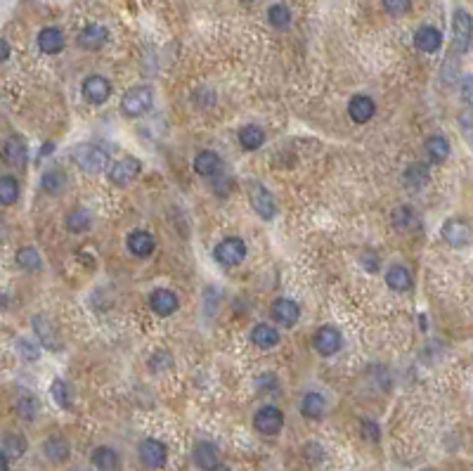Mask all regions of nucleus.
<instances>
[{
    "label": "nucleus",
    "mask_w": 473,
    "mask_h": 471,
    "mask_svg": "<svg viewBox=\"0 0 473 471\" xmlns=\"http://www.w3.org/2000/svg\"><path fill=\"white\" fill-rule=\"evenodd\" d=\"M154 107V91L149 86H133L123 93L121 111L128 118H140L152 111Z\"/></svg>",
    "instance_id": "f257e3e1"
},
{
    "label": "nucleus",
    "mask_w": 473,
    "mask_h": 471,
    "mask_svg": "<svg viewBox=\"0 0 473 471\" xmlns=\"http://www.w3.org/2000/svg\"><path fill=\"white\" fill-rule=\"evenodd\" d=\"M71 157H74L81 171L91 173V176H98V173L107 171V166H109V154H107V150L100 145H93V142L74 147Z\"/></svg>",
    "instance_id": "f03ea898"
},
{
    "label": "nucleus",
    "mask_w": 473,
    "mask_h": 471,
    "mask_svg": "<svg viewBox=\"0 0 473 471\" xmlns=\"http://www.w3.org/2000/svg\"><path fill=\"white\" fill-rule=\"evenodd\" d=\"M247 254H249V249H247V242H244L242 237H225V240L215 244V249H213L215 263H220L225 268L242 265L244 258H247Z\"/></svg>",
    "instance_id": "7ed1b4c3"
},
{
    "label": "nucleus",
    "mask_w": 473,
    "mask_h": 471,
    "mask_svg": "<svg viewBox=\"0 0 473 471\" xmlns=\"http://www.w3.org/2000/svg\"><path fill=\"white\" fill-rule=\"evenodd\" d=\"M247 192H249L251 208H254V211L258 213L263 220H274V218H277V213H279L277 201H274V194L265 187V185H261L258 180H251L249 187H247Z\"/></svg>",
    "instance_id": "20e7f679"
},
{
    "label": "nucleus",
    "mask_w": 473,
    "mask_h": 471,
    "mask_svg": "<svg viewBox=\"0 0 473 471\" xmlns=\"http://www.w3.org/2000/svg\"><path fill=\"white\" fill-rule=\"evenodd\" d=\"M140 173H142V161L135 157H123L107 166L109 183L116 185V187H128L130 183H135V178L140 176Z\"/></svg>",
    "instance_id": "39448f33"
},
{
    "label": "nucleus",
    "mask_w": 473,
    "mask_h": 471,
    "mask_svg": "<svg viewBox=\"0 0 473 471\" xmlns=\"http://www.w3.org/2000/svg\"><path fill=\"white\" fill-rule=\"evenodd\" d=\"M31 327H33L36 339L40 341V348L52 350V353H57V350L62 348V337H59L57 325H55V322H52L50 318H47L45 313L33 315Z\"/></svg>",
    "instance_id": "423d86ee"
},
{
    "label": "nucleus",
    "mask_w": 473,
    "mask_h": 471,
    "mask_svg": "<svg viewBox=\"0 0 473 471\" xmlns=\"http://www.w3.org/2000/svg\"><path fill=\"white\" fill-rule=\"evenodd\" d=\"M81 93H83V100H86L88 105L100 107L111 98V81L102 74H91V76L83 79Z\"/></svg>",
    "instance_id": "0eeeda50"
},
{
    "label": "nucleus",
    "mask_w": 473,
    "mask_h": 471,
    "mask_svg": "<svg viewBox=\"0 0 473 471\" xmlns=\"http://www.w3.org/2000/svg\"><path fill=\"white\" fill-rule=\"evenodd\" d=\"M254 428L261 436H277L284 428V415L274 405H263L258 412L254 415Z\"/></svg>",
    "instance_id": "6e6552de"
},
{
    "label": "nucleus",
    "mask_w": 473,
    "mask_h": 471,
    "mask_svg": "<svg viewBox=\"0 0 473 471\" xmlns=\"http://www.w3.org/2000/svg\"><path fill=\"white\" fill-rule=\"evenodd\" d=\"M137 457H140L142 467L147 469H161L166 467L169 462V450L166 445L157 438H145L140 445H137Z\"/></svg>",
    "instance_id": "1a4fd4ad"
},
{
    "label": "nucleus",
    "mask_w": 473,
    "mask_h": 471,
    "mask_svg": "<svg viewBox=\"0 0 473 471\" xmlns=\"http://www.w3.org/2000/svg\"><path fill=\"white\" fill-rule=\"evenodd\" d=\"M341 346H343V337H341V332L336 330V327L325 325V327H320V330L315 332V337H313V348H315L322 357L336 355L339 350H341Z\"/></svg>",
    "instance_id": "9d476101"
},
{
    "label": "nucleus",
    "mask_w": 473,
    "mask_h": 471,
    "mask_svg": "<svg viewBox=\"0 0 473 471\" xmlns=\"http://www.w3.org/2000/svg\"><path fill=\"white\" fill-rule=\"evenodd\" d=\"M471 36H473V24L471 17L466 10H454L452 15V38H454V47L459 52H469L471 50Z\"/></svg>",
    "instance_id": "9b49d317"
},
{
    "label": "nucleus",
    "mask_w": 473,
    "mask_h": 471,
    "mask_svg": "<svg viewBox=\"0 0 473 471\" xmlns=\"http://www.w3.org/2000/svg\"><path fill=\"white\" fill-rule=\"evenodd\" d=\"M149 308H152L154 315H159V318H171V315L180 308V299H178L176 291L166 287H157L149 291Z\"/></svg>",
    "instance_id": "f8f14e48"
},
{
    "label": "nucleus",
    "mask_w": 473,
    "mask_h": 471,
    "mask_svg": "<svg viewBox=\"0 0 473 471\" xmlns=\"http://www.w3.org/2000/svg\"><path fill=\"white\" fill-rule=\"evenodd\" d=\"M442 240L454 249H464L471 242V225L464 218H447L440 230Z\"/></svg>",
    "instance_id": "ddd939ff"
},
{
    "label": "nucleus",
    "mask_w": 473,
    "mask_h": 471,
    "mask_svg": "<svg viewBox=\"0 0 473 471\" xmlns=\"http://www.w3.org/2000/svg\"><path fill=\"white\" fill-rule=\"evenodd\" d=\"M125 249H128V254L135 256V258H149V256L154 254V249H157V240H154V235L147 230H133L125 237Z\"/></svg>",
    "instance_id": "4468645a"
},
{
    "label": "nucleus",
    "mask_w": 473,
    "mask_h": 471,
    "mask_svg": "<svg viewBox=\"0 0 473 471\" xmlns=\"http://www.w3.org/2000/svg\"><path fill=\"white\" fill-rule=\"evenodd\" d=\"M270 315H272V320L277 322V325H282V327H286V330H289V327L296 325L298 318H301V308H298V303L293 301V299L279 296V299L272 301Z\"/></svg>",
    "instance_id": "2eb2a0df"
},
{
    "label": "nucleus",
    "mask_w": 473,
    "mask_h": 471,
    "mask_svg": "<svg viewBox=\"0 0 473 471\" xmlns=\"http://www.w3.org/2000/svg\"><path fill=\"white\" fill-rule=\"evenodd\" d=\"M0 157L8 166H24L29 161V145L22 135H10L8 140L3 142V150H0Z\"/></svg>",
    "instance_id": "dca6fc26"
},
{
    "label": "nucleus",
    "mask_w": 473,
    "mask_h": 471,
    "mask_svg": "<svg viewBox=\"0 0 473 471\" xmlns=\"http://www.w3.org/2000/svg\"><path fill=\"white\" fill-rule=\"evenodd\" d=\"M107 38H109V33H107V29L102 26V24H88V26H83L81 33L76 36V43L86 52H98L100 47L107 43Z\"/></svg>",
    "instance_id": "f3484780"
},
{
    "label": "nucleus",
    "mask_w": 473,
    "mask_h": 471,
    "mask_svg": "<svg viewBox=\"0 0 473 471\" xmlns=\"http://www.w3.org/2000/svg\"><path fill=\"white\" fill-rule=\"evenodd\" d=\"M376 114V102L369 95H352L350 98V102H348V116H350V121L352 123H367V121H372Z\"/></svg>",
    "instance_id": "a211bd4d"
},
{
    "label": "nucleus",
    "mask_w": 473,
    "mask_h": 471,
    "mask_svg": "<svg viewBox=\"0 0 473 471\" xmlns=\"http://www.w3.org/2000/svg\"><path fill=\"white\" fill-rule=\"evenodd\" d=\"M192 166H194V173L201 178H215L220 171H223V159H220L218 152L213 150H201L196 152L194 161H192Z\"/></svg>",
    "instance_id": "6ab92c4d"
},
{
    "label": "nucleus",
    "mask_w": 473,
    "mask_h": 471,
    "mask_svg": "<svg viewBox=\"0 0 473 471\" xmlns=\"http://www.w3.org/2000/svg\"><path fill=\"white\" fill-rule=\"evenodd\" d=\"M43 455L52 464H64L71 457V443L64 436H59V433H52V436L43 440Z\"/></svg>",
    "instance_id": "aec40b11"
},
{
    "label": "nucleus",
    "mask_w": 473,
    "mask_h": 471,
    "mask_svg": "<svg viewBox=\"0 0 473 471\" xmlns=\"http://www.w3.org/2000/svg\"><path fill=\"white\" fill-rule=\"evenodd\" d=\"M383 279H386L388 289L398 291V294H405V291H410L412 287H414V277H412L410 268H405L403 263L388 265V270H386V275H383Z\"/></svg>",
    "instance_id": "412c9836"
},
{
    "label": "nucleus",
    "mask_w": 473,
    "mask_h": 471,
    "mask_svg": "<svg viewBox=\"0 0 473 471\" xmlns=\"http://www.w3.org/2000/svg\"><path fill=\"white\" fill-rule=\"evenodd\" d=\"M403 180H405V187L410 190V192H419V190H424L431 183L428 164H424V161H412L403 173Z\"/></svg>",
    "instance_id": "4be33fe9"
},
{
    "label": "nucleus",
    "mask_w": 473,
    "mask_h": 471,
    "mask_svg": "<svg viewBox=\"0 0 473 471\" xmlns=\"http://www.w3.org/2000/svg\"><path fill=\"white\" fill-rule=\"evenodd\" d=\"M36 45L43 55H59L64 50V33L62 29L57 26H45L40 29L38 38H36Z\"/></svg>",
    "instance_id": "5701e85b"
},
{
    "label": "nucleus",
    "mask_w": 473,
    "mask_h": 471,
    "mask_svg": "<svg viewBox=\"0 0 473 471\" xmlns=\"http://www.w3.org/2000/svg\"><path fill=\"white\" fill-rule=\"evenodd\" d=\"M414 45H417V50L426 52V55H433V52H438L442 45V33L435 26H431V24H424V26H419L414 31Z\"/></svg>",
    "instance_id": "b1692460"
},
{
    "label": "nucleus",
    "mask_w": 473,
    "mask_h": 471,
    "mask_svg": "<svg viewBox=\"0 0 473 471\" xmlns=\"http://www.w3.org/2000/svg\"><path fill=\"white\" fill-rule=\"evenodd\" d=\"M251 343L258 346L263 350H270L274 346H279V339H282V334H279L277 327L267 325V322H258V325L251 330Z\"/></svg>",
    "instance_id": "393cba45"
},
{
    "label": "nucleus",
    "mask_w": 473,
    "mask_h": 471,
    "mask_svg": "<svg viewBox=\"0 0 473 471\" xmlns=\"http://www.w3.org/2000/svg\"><path fill=\"white\" fill-rule=\"evenodd\" d=\"M192 460L201 471H213L220 464V455L218 448L208 440H201V443L194 445V452H192Z\"/></svg>",
    "instance_id": "a878e982"
},
{
    "label": "nucleus",
    "mask_w": 473,
    "mask_h": 471,
    "mask_svg": "<svg viewBox=\"0 0 473 471\" xmlns=\"http://www.w3.org/2000/svg\"><path fill=\"white\" fill-rule=\"evenodd\" d=\"M424 150H426V157L431 164H445L447 159H450V140L445 138V135H431L424 142Z\"/></svg>",
    "instance_id": "bb28decb"
},
{
    "label": "nucleus",
    "mask_w": 473,
    "mask_h": 471,
    "mask_svg": "<svg viewBox=\"0 0 473 471\" xmlns=\"http://www.w3.org/2000/svg\"><path fill=\"white\" fill-rule=\"evenodd\" d=\"M93 467L98 471H118L121 469V457L118 452L109 448V445H102V448H95L91 455Z\"/></svg>",
    "instance_id": "cd10ccee"
},
{
    "label": "nucleus",
    "mask_w": 473,
    "mask_h": 471,
    "mask_svg": "<svg viewBox=\"0 0 473 471\" xmlns=\"http://www.w3.org/2000/svg\"><path fill=\"white\" fill-rule=\"evenodd\" d=\"M64 228H67L71 235H86V232L93 228V213L88 211V208H74V211H69L67 218H64Z\"/></svg>",
    "instance_id": "c85d7f7f"
},
{
    "label": "nucleus",
    "mask_w": 473,
    "mask_h": 471,
    "mask_svg": "<svg viewBox=\"0 0 473 471\" xmlns=\"http://www.w3.org/2000/svg\"><path fill=\"white\" fill-rule=\"evenodd\" d=\"M298 408H301V415L305 419H322V415H325V410H327V401L322 393L310 391L301 398V405H298Z\"/></svg>",
    "instance_id": "c756f323"
},
{
    "label": "nucleus",
    "mask_w": 473,
    "mask_h": 471,
    "mask_svg": "<svg viewBox=\"0 0 473 471\" xmlns=\"http://www.w3.org/2000/svg\"><path fill=\"white\" fill-rule=\"evenodd\" d=\"M237 138H239V145H242L247 152H256V150H261V147L265 145V130H263L261 126L249 123V126L239 128Z\"/></svg>",
    "instance_id": "7c9ffc66"
},
{
    "label": "nucleus",
    "mask_w": 473,
    "mask_h": 471,
    "mask_svg": "<svg viewBox=\"0 0 473 471\" xmlns=\"http://www.w3.org/2000/svg\"><path fill=\"white\" fill-rule=\"evenodd\" d=\"M67 173L62 169H47L43 171V176H40V187H43V192L47 194H62L64 190H67Z\"/></svg>",
    "instance_id": "2f4dec72"
},
{
    "label": "nucleus",
    "mask_w": 473,
    "mask_h": 471,
    "mask_svg": "<svg viewBox=\"0 0 473 471\" xmlns=\"http://www.w3.org/2000/svg\"><path fill=\"white\" fill-rule=\"evenodd\" d=\"M15 412L24 422H33L36 417H38V412H40L38 398L31 396V393H22V396L17 398V403H15Z\"/></svg>",
    "instance_id": "473e14b6"
},
{
    "label": "nucleus",
    "mask_w": 473,
    "mask_h": 471,
    "mask_svg": "<svg viewBox=\"0 0 473 471\" xmlns=\"http://www.w3.org/2000/svg\"><path fill=\"white\" fill-rule=\"evenodd\" d=\"M29 450V440L22 433H5L3 436V452L8 455V460H20L26 455Z\"/></svg>",
    "instance_id": "72a5a7b5"
},
{
    "label": "nucleus",
    "mask_w": 473,
    "mask_h": 471,
    "mask_svg": "<svg viewBox=\"0 0 473 471\" xmlns=\"http://www.w3.org/2000/svg\"><path fill=\"white\" fill-rule=\"evenodd\" d=\"M17 265H20L24 272H40L43 270V258H40L38 249L22 247L20 252H17Z\"/></svg>",
    "instance_id": "f704fd0d"
},
{
    "label": "nucleus",
    "mask_w": 473,
    "mask_h": 471,
    "mask_svg": "<svg viewBox=\"0 0 473 471\" xmlns=\"http://www.w3.org/2000/svg\"><path fill=\"white\" fill-rule=\"evenodd\" d=\"M20 199V180L15 176H0V204L12 206Z\"/></svg>",
    "instance_id": "c9c22d12"
},
{
    "label": "nucleus",
    "mask_w": 473,
    "mask_h": 471,
    "mask_svg": "<svg viewBox=\"0 0 473 471\" xmlns=\"http://www.w3.org/2000/svg\"><path fill=\"white\" fill-rule=\"evenodd\" d=\"M267 22H270V26L272 29H286L291 24V10L286 8L284 3H274L267 8Z\"/></svg>",
    "instance_id": "e433bc0d"
},
{
    "label": "nucleus",
    "mask_w": 473,
    "mask_h": 471,
    "mask_svg": "<svg viewBox=\"0 0 473 471\" xmlns=\"http://www.w3.org/2000/svg\"><path fill=\"white\" fill-rule=\"evenodd\" d=\"M393 228L395 230H412L417 225V213H414V208L412 206H398V208H393Z\"/></svg>",
    "instance_id": "4c0bfd02"
},
{
    "label": "nucleus",
    "mask_w": 473,
    "mask_h": 471,
    "mask_svg": "<svg viewBox=\"0 0 473 471\" xmlns=\"http://www.w3.org/2000/svg\"><path fill=\"white\" fill-rule=\"evenodd\" d=\"M50 393H52V401H55L62 410H71V408H74V403H71L69 384L64 379H52Z\"/></svg>",
    "instance_id": "58836bf2"
},
{
    "label": "nucleus",
    "mask_w": 473,
    "mask_h": 471,
    "mask_svg": "<svg viewBox=\"0 0 473 471\" xmlns=\"http://www.w3.org/2000/svg\"><path fill=\"white\" fill-rule=\"evenodd\" d=\"M173 357L169 350H154L152 355H149V360H147V367L152 369V372H157V374H164V372H171L173 369Z\"/></svg>",
    "instance_id": "ea45409f"
},
{
    "label": "nucleus",
    "mask_w": 473,
    "mask_h": 471,
    "mask_svg": "<svg viewBox=\"0 0 473 471\" xmlns=\"http://www.w3.org/2000/svg\"><path fill=\"white\" fill-rule=\"evenodd\" d=\"M15 348H17V353H20L22 360H26V362L40 360V346H38V343H33L31 339H17V341H15Z\"/></svg>",
    "instance_id": "a19ab883"
},
{
    "label": "nucleus",
    "mask_w": 473,
    "mask_h": 471,
    "mask_svg": "<svg viewBox=\"0 0 473 471\" xmlns=\"http://www.w3.org/2000/svg\"><path fill=\"white\" fill-rule=\"evenodd\" d=\"M381 3L391 17H405L412 10V0H381Z\"/></svg>",
    "instance_id": "79ce46f5"
},
{
    "label": "nucleus",
    "mask_w": 473,
    "mask_h": 471,
    "mask_svg": "<svg viewBox=\"0 0 473 471\" xmlns=\"http://www.w3.org/2000/svg\"><path fill=\"white\" fill-rule=\"evenodd\" d=\"M360 428H362V436L367 438L369 443H379V440H381V428H379V424H376V422L362 419Z\"/></svg>",
    "instance_id": "37998d69"
},
{
    "label": "nucleus",
    "mask_w": 473,
    "mask_h": 471,
    "mask_svg": "<svg viewBox=\"0 0 473 471\" xmlns=\"http://www.w3.org/2000/svg\"><path fill=\"white\" fill-rule=\"evenodd\" d=\"M360 261H362V265L367 268L369 272H376V270H379V263H376V254H374V252H364Z\"/></svg>",
    "instance_id": "c03bdc74"
},
{
    "label": "nucleus",
    "mask_w": 473,
    "mask_h": 471,
    "mask_svg": "<svg viewBox=\"0 0 473 471\" xmlns=\"http://www.w3.org/2000/svg\"><path fill=\"white\" fill-rule=\"evenodd\" d=\"M471 86H473L471 76H466L464 83H462V100H464V107H466V109H471Z\"/></svg>",
    "instance_id": "a18cd8bd"
},
{
    "label": "nucleus",
    "mask_w": 473,
    "mask_h": 471,
    "mask_svg": "<svg viewBox=\"0 0 473 471\" xmlns=\"http://www.w3.org/2000/svg\"><path fill=\"white\" fill-rule=\"evenodd\" d=\"M10 43H8V40H5V38H0V64H3V62H8V59H10Z\"/></svg>",
    "instance_id": "49530a36"
},
{
    "label": "nucleus",
    "mask_w": 473,
    "mask_h": 471,
    "mask_svg": "<svg viewBox=\"0 0 473 471\" xmlns=\"http://www.w3.org/2000/svg\"><path fill=\"white\" fill-rule=\"evenodd\" d=\"M0 471H10V460L5 452H0Z\"/></svg>",
    "instance_id": "de8ad7c7"
},
{
    "label": "nucleus",
    "mask_w": 473,
    "mask_h": 471,
    "mask_svg": "<svg viewBox=\"0 0 473 471\" xmlns=\"http://www.w3.org/2000/svg\"><path fill=\"white\" fill-rule=\"evenodd\" d=\"M5 240H8V225L0 220V244H3Z\"/></svg>",
    "instance_id": "09e8293b"
},
{
    "label": "nucleus",
    "mask_w": 473,
    "mask_h": 471,
    "mask_svg": "<svg viewBox=\"0 0 473 471\" xmlns=\"http://www.w3.org/2000/svg\"><path fill=\"white\" fill-rule=\"evenodd\" d=\"M213 471H230V469H227V467H220V464H218V467H215Z\"/></svg>",
    "instance_id": "8fccbe9b"
}]
</instances>
